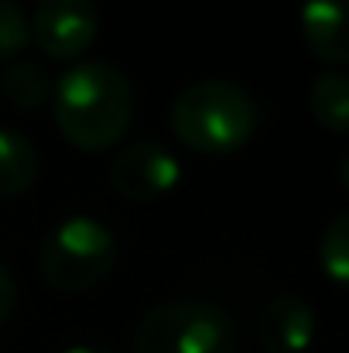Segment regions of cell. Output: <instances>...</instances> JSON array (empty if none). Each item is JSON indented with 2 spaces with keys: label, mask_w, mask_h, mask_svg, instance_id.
Returning <instances> with one entry per match:
<instances>
[{
  "label": "cell",
  "mask_w": 349,
  "mask_h": 353,
  "mask_svg": "<svg viewBox=\"0 0 349 353\" xmlns=\"http://www.w3.org/2000/svg\"><path fill=\"white\" fill-rule=\"evenodd\" d=\"M38 179V154L31 141L10 127H0V199L24 196Z\"/></svg>",
  "instance_id": "cell-9"
},
{
  "label": "cell",
  "mask_w": 349,
  "mask_h": 353,
  "mask_svg": "<svg viewBox=\"0 0 349 353\" xmlns=\"http://www.w3.org/2000/svg\"><path fill=\"white\" fill-rule=\"evenodd\" d=\"M110 189L127 203H154L168 196L182 179V161L158 141H134L114 158Z\"/></svg>",
  "instance_id": "cell-6"
},
{
  "label": "cell",
  "mask_w": 349,
  "mask_h": 353,
  "mask_svg": "<svg viewBox=\"0 0 349 353\" xmlns=\"http://www.w3.org/2000/svg\"><path fill=\"white\" fill-rule=\"evenodd\" d=\"M134 353H236V333L216 302L171 299L140 316Z\"/></svg>",
  "instance_id": "cell-3"
},
{
  "label": "cell",
  "mask_w": 349,
  "mask_h": 353,
  "mask_svg": "<svg viewBox=\"0 0 349 353\" xmlns=\"http://www.w3.org/2000/svg\"><path fill=\"white\" fill-rule=\"evenodd\" d=\"M339 179H343V185H346V192H349V154L343 158V168H339Z\"/></svg>",
  "instance_id": "cell-16"
},
{
  "label": "cell",
  "mask_w": 349,
  "mask_h": 353,
  "mask_svg": "<svg viewBox=\"0 0 349 353\" xmlns=\"http://www.w3.org/2000/svg\"><path fill=\"white\" fill-rule=\"evenodd\" d=\"M52 76H48V69L45 65H38V62H10L7 69H3V76H0V93L7 97V103L10 107H17V110H38L41 103H48L52 100Z\"/></svg>",
  "instance_id": "cell-10"
},
{
  "label": "cell",
  "mask_w": 349,
  "mask_h": 353,
  "mask_svg": "<svg viewBox=\"0 0 349 353\" xmlns=\"http://www.w3.org/2000/svg\"><path fill=\"white\" fill-rule=\"evenodd\" d=\"M31 21V41L52 62L79 59L100 34L96 0H38Z\"/></svg>",
  "instance_id": "cell-5"
},
{
  "label": "cell",
  "mask_w": 349,
  "mask_h": 353,
  "mask_svg": "<svg viewBox=\"0 0 349 353\" xmlns=\"http://www.w3.org/2000/svg\"><path fill=\"white\" fill-rule=\"evenodd\" d=\"M319 264L329 281L349 288V213H339L319 236Z\"/></svg>",
  "instance_id": "cell-12"
},
{
  "label": "cell",
  "mask_w": 349,
  "mask_h": 353,
  "mask_svg": "<svg viewBox=\"0 0 349 353\" xmlns=\"http://www.w3.org/2000/svg\"><path fill=\"white\" fill-rule=\"evenodd\" d=\"M312 117L332 134H349V76L343 72H319L312 79Z\"/></svg>",
  "instance_id": "cell-11"
},
{
  "label": "cell",
  "mask_w": 349,
  "mask_h": 353,
  "mask_svg": "<svg viewBox=\"0 0 349 353\" xmlns=\"http://www.w3.org/2000/svg\"><path fill=\"white\" fill-rule=\"evenodd\" d=\"M31 45V21L17 0H0V62H17Z\"/></svg>",
  "instance_id": "cell-13"
},
{
  "label": "cell",
  "mask_w": 349,
  "mask_h": 353,
  "mask_svg": "<svg viewBox=\"0 0 349 353\" xmlns=\"http://www.w3.org/2000/svg\"><path fill=\"white\" fill-rule=\"evenodd\" d=\"M62 353H114V350H103V347H69Z\"/></svg>",
  "instance_id": "cell-15"
},
{
  "label": "cell",
  "mask_w": 349,
  "mask_h": 353,
  "mask_svg": "<svg viewBox=\"0 0 349 353\" xmlns=\"http://www.w3.org/2000/svg\"><path fill=\"white\" fill-rule=\"evenodd\" d=\"M52 110L62 137L79 151L120 144L134 120V90L110 62H79L52 90Z\"/></svg>",
  "instance_id": "cell-1"
},
{
  "label": "cell",
  "mask_w": 349,
  "mask_h": 353,
  "mask_svg": "<svg viewBox=\"0 0 349 353\" xmlns=\"http://www.w3.org/2000/svg\"><path fill=\"white\" fill-rule=\"evenodd\" d=\"M116 261V240L96 216H69L45 236L38 268L41 278L65 295L96 288Z\"/></svg>",
  "instance_id": "cell-4"
},
{
  "label": "cell",
  "mask_w": 349,
  "mask_h": 353,
  "mask_svg": "<svg viewBox=\"0 0 349 353\" xmlns=\"http://www.w3.org/2000/svg\"><path fill=\"white\" fill-rule=\"evenodd\" d=\"M171 134L195 154H233L257 134L260 110L253 97L230 79H202L171 103Z\"/></svg>",
  "instance_id": "cell-2"
},
{
  "label": "cell",
  "mask_w": 349,
  "mask_h": 353,
  "mask_svg": "<svg viewBox=\"0 0 349 353\" xmlns=\"http://www.w3.org/2000/svg\"><path fill=\"white\" fill-rule=\"evenodd\" d=\"M14 302H17V288H14V278H10V271L3 268V261H0V326L7 323V316L14 312Z\"/></svg>",
  "instance_id": "cell-14"
},
{
  "label": "cell",
  "mask_w": 349,
  "mask_h": 353,
  "mask_svg": "<svg viewBox=\"0 0 349 353\" xmlns=\"http://www.w3.org/2000/svg\"><path fill=\"white\" fill-rule=\"evenodd\" d=\"M315 309L295 292L274 295L257 319V336L267 353H305L315 340Z\"/></svg>",
  "instance_id": "cell-7"
},
{
  "label": "cell",
  "mask_w": 349,
  "mask_h": 353,
  "mask_svg": "<svg viewBox=\"0 0 349 353\" xmlns=\"http://www.w3.org/2000/svg\"><path fill=\"white\" fill-rule=\"evenodd\" d=\"M298 24L319 62L349 65V0H305Z\"/></svg>",
  "instance_id": "cell-8"
}]
</instances>
